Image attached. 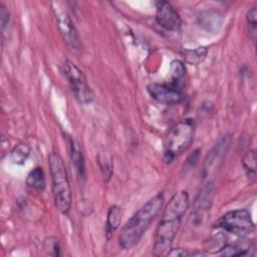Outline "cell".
<instances>
[{
    "instance_id": "obj_21",
    "label": "cell",
    "mask_w": 257,
    "mask_h": 257,
    "mask_svg": "<svg viewBox=\"0 0 257 257\" xmlns=\"http://www.w3.org/2000/svg\"><path fill=\"white\" fill-rule=\"evenodd\" d=\"M0 21H1V33L2 37L4 38L6 33L9 31V23H10V14L9 10L4 4H1L0 6Z\"/></svg>"
},
{
    "instance_id": "obj_16",
    "label": "cell",
    "mask_w": 257,
    "mask_h": 257,
    "mask_svg": "<svg viewBox=\"0 0 257 257\" xmlns=\"http://www.w3.org/2000/svg\"><path fill=\"white\" fill-rule=\"evenodd\" d=\"M26 185L35 191L42 192L45 189V175L41 167H36L29 172L26 178Z\"/></svg>"
},
{
    "instance_id": "obj_2",
    "label": "cell",
    "mask_w": 257,
    "mask_h": 257,
    "mask_svg": "<svg viewBox=\"0 0 257 257\" xmlns=\"http://www.w3.org/2000/svg\"><path fill=\"white\" fill-rule=\"evenodd\" d=\"M163 204L164 195L159 193L132 216L121 228L118 236V242L122 249L130 250L141 241L150 224L161 211Z\"/></svg>"
},
{
    "instance_id": "obj_15",
    "label": "cell",
    "mask_w": 257,
    "mask_h": 257,
    "mask_svg": "<svg viewBox=\"0 0 257 257\" xmlns=\"http://www.w3.org/2000/svg\"><path fill=\"white\" fill-rule=\"evenodd\" d=\"M121 217H122V210L120 207L113 205L109 208L107 212L106 225H105V232H106L107 239H109L111 234H113V232L118 228L121 222Z\"/></svg>"
},
{
    "instance_id": "obj_4",
    "label": "cell",
    "mask_w": 257,
    "mask_h": 257,
    "mask_svg": "<svg viewBox=\"0 0 257 257\" xmlns=\"http://www.w3.org/2000/svg\"><path fill=\"white\" fill-rule=\"evenodd\" d=\"M195 124L192 119H183L169 128L165 136V161L170 163L175 157L184 153L192 144Z\"/></svg>"
},
{
    "instance_id": "obj_23",
    "label": "cell",
    "mask_w": 257,
    "mask_h": 257,
    "mask_svg": "<svg viewBox=\"0 0 257 257\" xmlns=\"http://www.w3.org/2000/svg\"><path fill=\"white\" fill-rule=\"evenodd\" d=\"M256 15H257V9H256V7H253L248 11L247 16H246V19H247V22H248V25H249V28H250V32L253 33V37H255V33H256L255 32L256 31V24H257Z\"/></svg>"
},
{
    "instance_id": "obj_10",
    "label": "cell",
    "mask_w": 257,
    "mask_h": 257,
    "mask_svg": "<svg viewBox=\"0 0 257 257\" xmlns=\"http://www.w3.org/2000/svg\"><path fill=\"white\" fill-rule=\"evenodd\" d=\"M150 95L158 102L165 105H173L183 100V94L176 88L161 83H151L148 85Z\"/></svg>"
},
{
    "instance_id": "obj_24",
    "label": "cell",
    "mask_w": 257,
    "mask_h": 257,
    "mask_svg": "<svg viewBox=\"0 0 257 257\" xmlns=\"http://www.w3.org/2000/svg\"><path fill=\"white\" fill-rule=\"evenodd\" d=\"M193 252H189L183 248H175L170 249V251L167 253L168 256H192Z\"/></svg>"
},
{
    "instance_id": "obj_5",
    "label": "cell",
    "mask_w": 257,
    "mask_h": 257,
    "mask_svg": "<svg viewBox=\"0 0 257 257\" xmlns=\"http://www.w3.org/2000/svg\"><path fill=\"white\" fill-rule=\"evenodd\" d=\"M62 72L77 101L82 104L90 103L93 99V92L82 71L73 62L66 60L62 64Z\"/></svg>"
},
{
    "instance_id": "obj_12",
    "label": "cell",
    "mask_w": 257,
    "mask_h": 257,
    "mask_svg": "<svg viewBox=\"0 0 257 257\" xmlns=\"http://www.w3.org/2000/svg\"><path fill=\"white\" fill-rule=\"evenodd\" d=\"M252 245L248 240H238L235 243H225L221 248L220 253L224 256H243L250 254Z\"/></svg>"
},
{
    "instance_id": "obj_1",
    "label": "cell",
    "mask_w": 257,
    "mask_h": 257,
    "mask_svg": "<svg viewBox=\"0 0 257 257\" xmlns=\"http://www.w3.org/2000/svg\"><path fill=\"white\" fill-rule=\"evenodd\" d=\"M189 206L190 198L186 191L175 193L167 203L155 234L153 252L156 256L167 255L170 251Z\"/></svg>"
},
{
    "instance_id": "obj_9",
    "label": "cell",
    "mask_w": 257,
    "mask_h": 257,
    "mask_svg": "<svg viewBox=\"0 0 257 257\" xmlns=\"http://www.w3.org/2000/svg\"><path fill=\"white\" fill-rule=\"evenodd\" d=\"M156 20L163 28L170 31H177L181 28V17L171 3L167 1H158L156 3Z\"/></svg>"
},
{
    "instance_id": "obj_17",
    "label": "cell",
    "mask_w": 257,
    "mask_h": 257,
    "mask_svg": "<svg viewBox=\"0 0 257 257\" xmlns=\"http://www.w3.org/2000/svg\"><path fill=\"white\" fill-rule=\"evenodd\" d=\"M30 147L26 144H19L13 148L10 153V161L14 165L22 166L30 155Z\"/></svg>"
},
{
    "instance_id": "obj_20",
    "label": "cell",
    "mask_w": 257,
    "mask_h": 257,
    "mask_svg": "<svg viewBox=\"0 0 257 257\" xmlns=\"http://www.w3.org/2000/svg\"><path fill=\"white\" fill-rule=\"evenodd\" d=\"M185 72H186V68H185L184 62L178 59L172 61L171 67H170V74L174 80L181 79L185 75Z\"/></svg>"
},
{
    "instance_id": "obj_3",
    "label": "cell",
    "mask_w": 257,
    "mask_h": 257,
    "mask_svg": "<svg viewBox=\"0 0 257 257\" xmlns=\"http://www.w3.org/2000/svg\"><path fill=\"white\" fill-rule=\"evenodd\" d=\"M48 166L55 206L60 213L67 214L71 207L72 195L63 160L57 153L53 152L48 157Z\"/></svg>"
},
{
    "instance_id": "obj_22",
    "label": "cell",
    "mask_w": 257,
    "mask_h": 257,
    "mask_svg": "<svg viewBox=\"0 0 257 257\" xmlns=\"http://www.w3.org/2000/svg\"><path fill=\"white\" fill-rule=\"evenodd\" d=\"M44 249L48 254L52 256H58L60 254L59 241L54 237H49L44 241Z\"/></svg>"
},
{
    "instance_id": "obj_11",
    "label": "cell",
    "mask_w": 257,
    "mask_h": 257,
    "mask_svg": "<svg viewBox=\"0 0 257 257\" xmlns=\"http://www.w3.org/2000/svg\"><path fill=\"white\" fill-rule=\"evenodd\" d=\"M230 144H231V136L226 135L215 145V147L211 150V152L208 154L206 158V165L208 166V169L212 167L216 161L218 162L225 156V154L227 153L230 147Z\"/></svg>"
},
{
    "instance_id": "obj_19",
    "label": "cell",
    "mask_w": 257,
    "mask_h": 257,
    "mask_svg": "<svg viewBox=\"0 0 257 257\" xmlns=\"http://www.w3.org/2000/svg\"><path fill=\"white\" fill-rule=\"evenodd\" d=\"M207 55L206 47H198L194 50H189L186 54V61L190 64H199L202 62Z\"/></svg>"
},
{
    "instance_id": "obj_14",
    "label": "cell",
    "mask_w": 257,
    "mask_h": 257,
    "mask_svg": "<svg viewBox=\"0 0 257 257\" xmlns=\"http://www.w3.org/2000/svg\"><path fill=\"white\" fill-rule=\"evenodd\" d=\"M200 25L210 32H218L222 25L221 17L212 11L202 12L199 16Z\"/></svg>"
},
{
    "instance_id": "obj_18",
    "label": "cell",
    "mask_w": 257,
    "mask_h": 257,
    "mask_svg": "<svg viewBox=\"0 0 257 257\" xmlns=\"http://www.w3.org/2000/svg\"><path fill=\"white\" fill-rule=\"evenodd\" d=\"M244 170L249 178L255 179L256 177V152L254 150L248 151L243 157L242 161Z\"/></svg>"
},
{
    "instance_id": "obj_8",
    "label": "cell",
    "mask_w": 257,
    "mask_h": 257,
    "mask_svg": "<svg viewBox=\"0 0 257 257\" xmlns=\"http://www.w3.org/2000/svg\"><path fill=\"white\" fill-rule=\"evenodd\" d=\"M215 186L213 182H207L199 191L193 205L192 215L197 224L202 223L207 217L213 204Z\"/></svg>"
},
{
    "instance_id": "obj_6",
    "label": "cell",
    "mask_w": 257,
    "mask_h": 257,
    "mask_svg": "<svg viewBox=\"0 0 257 257\" xmlns=\"http://www.w3.org/2000/svg\"><path fill=\"white\" fill-rule=\"evenodd\" d=\"M217 227L235 235L250 234L255 226L249 211L238 209L223 215L217 222Z\"/></svg>"
},
{
    "instance_id": "obj_13",
    "label": "cell",
    "mask_w": 257,
    "mask_h": 257,
    "mask_svg": "<svg viewBox=\"0 0 257 257\" xmlns=\"http://www.w3.org/2000/svg\"><path fill=\"white\" fill-rule=\"evenodd\" d=\"M70 159L79 178L85 179V162L79 145L70 139Z\"/></svg>"
},
{
    "instance_id": "obj_7",
    "label": "cell",
    "mask_w": 257,
    "mask_h": 257,
    "mask_svg": "<svg viewBox=\"0 0 257 257\" xmlns=\"http://www.w3.org/2000/svg\"><path fill=\"white\" fill-rule=\"evenodd\" d=\"M52 9L54 12V16L56 19V25L58 30L68 45V47L73 51H80L81 42L77 33L73 22L67 13V11L62 7V3L60 2H52Z\"/></svg>"
}]
</instances>
